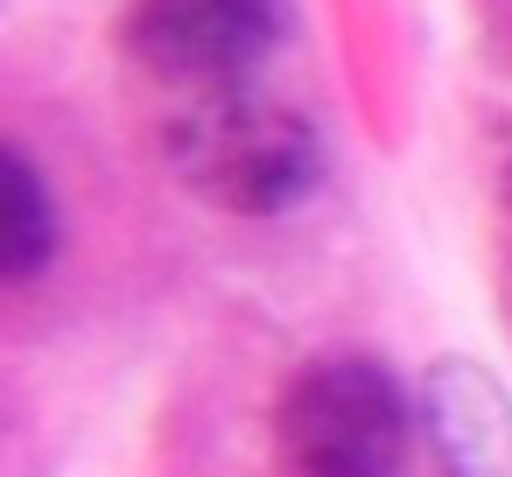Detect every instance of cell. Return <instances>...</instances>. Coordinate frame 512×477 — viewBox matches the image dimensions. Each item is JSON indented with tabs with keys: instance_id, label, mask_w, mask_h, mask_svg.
<instances>
[{
	"instance_id": "obj_3",
	"label": "cell",
	"mask_w": 512,
	"mask_h": 477,
	"mask_svg": "<svg viewBox=\"0 0 512 477\" xmlns=\"http://www.w3.org/2000/svg\"><path fill=\"white\" fill-rule=\"evenodd\" d=\"M274 43L281 0H127L120 15V50L176 92L246 85Z\"/></svg>"
},
{
	"instance_id": "obj_2",
	"label": "cell",
	"mask_w": 512,
	"mask_h": 477,
	"mask_svg": "<svg viewBox=\"0 0 512 477\" xmlns=\"http://www.w3.org/2000/svg\"><path fill=\"white\" fill-rule=\"evenodd\" d=\"M414 407L379 358H316L274 407V449L295 477H400Z\"/></svg>"
},
{
	"instance_id": "obj_6",
	"label": "cell",
	"mask_w": 512,
	"mask_h": 477,
	"mask_svg": "<svg viewBox=\"0 0 512 477\" xmlns=\"http://www.w3.org/2000/svg\"><path fill=\"white\" fill-rule=\"evenodd\" d=\"M505 197H512V162H505Z\"/></svg>"
},
{
	"instance_id": "obj_1",
	"label": "cell",
	"mask_w": 512,
	"mask_h": 477,
	"mask_svg": "<svg viewBox=\"0 0 512 477\" xmlns=\"http://www.w3.org/2000/svg\"><path fill=\"white\" fill-rule=\"evenodd\" d=\"M162 155L190 197L232 218H281L323 183V141L309 113L260 92L253 78L183 92L162 127Z\"/></svg>"
},
{
	"instance_id": "obj_4",
	"label": "cell",
	"mask_w": 512,
	"mask_h": 477,
	"mask_svg": "<svg viewBox=\"0 0 512 477\" xmlns=\"http://www.w3.org/2000/svg\"><path fill=\"white\" fill-rule=\"evenodd\" d=\"M442 477H512V400L477 358H442L421 386Z\"/></svg>"
},
{
	"instance_id": "obj_5",
	"label": "cell",
	"mask_w": 512,
	"mask_h": 477,
	"mask_svg": "<svg viewBox=\"0 0 512 477\" xmlns=\"http://www.w3.org/2000/svg\"><path fill=\"white\" fill-rule=\"evenodd\" d=\"M57 253V204L36 176V162L22 148L0 155V260H8V281H36Z\"/></svg>"
}]
</instances>
